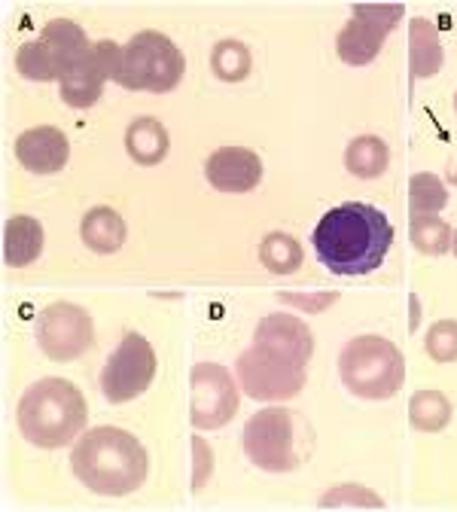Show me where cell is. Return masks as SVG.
Returning <instances> with one entry per match:
<instances>
[{"label": "cell", "instance_id": "obj_1", "mask_svg": "<svg viewBox=\"0 0 457 512\" xmlns=\"http://www.w3.org/2000/svg\"><path fill=\"white\" fill-rule=\"evenodd\" d=\"M311 244L317 260L333 275L357 278L381 269L390 244H394V226L384 211L366 202H345L320 217Z\"/></svg>", "mask_w": 457, "mask_h": 512}, {"label": "cell", "instance_id": "obj_2", "mask_svg": "<svg viewBox=\"0 0 457 512\" xmlns=\"http://www.w3.org/2000/svg\"><path fill=\"white\" fill-rule=\"evenodd\" d=\"M74 476L95 494L122 497L147 482L150 458L138 436L119 427H92L71 455Z\"/></svg>", "mask_w": 457, "mask_h": 512}, {"label": "cell", "instance_id": "obj_3", "mask_svg": "<svg viewBox=\"0 0 457 512\" xmlns=\"http://www.w3.org/2000/svg\"><path fill=\"white\" fill-rule=\"evenodd\" d=\"M86 400L68 378H40L22 394L16 421L22 436L37 448H64L86 427Z\"/></svg>", "mask_w": 457, "mask_h": 512}, {"label": "cell", "instance_id": "obj_4", "mask_svg": "<svg viewBox=\"0 0 457 512\" xmlns=\"http://www.w3.org/2000/svg\"><path fill=\"white\" fill-rule=\"evenodd\" d=\"M339 375L360 400H390L406 381V360L384 336H357L339 357Z\"/></svg>", "mask_w": 457, "mask_h": 512}, {"label": "cell", "instance_id": "obj_5", "mask_svg": "<svg viewBox=\"0 0 457 512\" xmlns=\"http://www.w3.org/2000/svg\"><path fill=\"white\" fill-rule=\"evenodd\" d=\"M186 58L162 31H141L122 49L119 86L128 92H156L165 95L180 86Z\"/></svg>", "mask_w": 457, "mask_h": 512}, {"label": "cell", "instance_id": "obj_6", "mask_svg": "<svg viewBox=\"0 0 457 512\" xmlns=\"http://www.w3.org/2000/svg\"><path fill=\"white\" fill-rule=\"evenodd\" d=\"M293 412L287 409H263L244 427V452L266 473H290L299 467L296 455V427Z\"/></svg>", "mask_w": 457, "mask_h": 512}, {"label": "cell", "instance_id": "obj_7", "mask_svg": "<svg viewBox=\"0 0 457 512\" xmlns=\"http://www.w3.org/2000/svg\"><path fill=\"white\" fill-rule=\"evenodd\" d=\"M95 342L92 314L74 302H52L37 317V345L55 363L83 357Z\"/></svg>", "mask_w": 457, "mask_h": 512}, {"label": "cell", "instance_id": "obj_8", "mask_svg": "<svg viewBox=\"0 0 457 512\" xmlns=\"http://www.w3.org/2000/svg\"><path fill=\"white\" fill-rule=\"evenodd\" d=\"M406 7L403 4H357L354 16L345 22V28L336 37L339 58L351 68L372 64L387 40V34L403 22Z\"/></svg>", "mask_w": 457, "mask_h": 512}, {"label": "cell", "instance_id": "obj_9", "mask_svg": "<svg viewBox=\"0 0 457 512\" xmlns=\"http://www.w3.org/2000/svg\"><path fill=\"white\" fill-rule=\"evenodd\" d=\"M156 378V351L153 345L138 336L128 333L119 348L110 354L104 372H101V391L107 403H128L141 397Z\"/></svg>", "mask_w": 457, "mask_h": 512}, {"label": "cell", "instance_id": "obj_10", "mask_svg": "<svg viewBox=\"0 0 457 512\" xmlns=\"http://www.w3.org/2000/svg\"><path fill=\"white\" fill-rule=\"evenodd\" d=\"M238 381L250 400L281 403L305 388V369L253 345L238 357Z\"/></svg>", "mask_w": 457, "mask_h": 512}, {"label": "cell", "instance_id": "obj_11", "mask_svg": "<svg viewBox=\"0 0 457 512\" xmlns=\"http://www.w3.org/2000/svg\"><path fill=\"white\" fill-rule=\"evenodd\" d=\"M192 427L220 430L238 412V384L220 363H199L189 372Z\"/></svg>", "mask_w": 457, "mask_h": 512}, {"label": "cell", "instance_id": "obj_12", "mask_svg": "<svg viewBox=\"0 0 457 512\" xmlns=\"http://www.w3.org/2000/svg\"><path fill=\"white\" fill-rule=\"evenodd\" d=\"M119 74H122V49L113 40H98L92 43L86 61L58 80V95L68 107L86 110L101 98L107 80L119 83Z\"/></svg>", "mask_w": 457, "mask_h": 512}, {"label": "cell", "instance_id": "obj_13", "mask_svg": "<svg viewBox=\"0 0 457 512\" xmlns=\"http://www.w3.org/2000/svg\"><path fill=\"white\" fill-rule=\"evenodd\" d=\"M253 345L266 348L269 354L293 363V366H302L311 360L314 354V339H311V330L302 324L299 317L293 314H269L259 320V327L253 333Z\"/></svg>", "mask_w": 457, "mask_h": 512}, {"label": "cell", "instance_id": "obj_14", "mask_svg": "<svg viewBox=\"0 0 457 512\" xmlns=\"http://www.w3.org/2000/svg\"><path fill=\"white\" fill-rule=\"evenodd\" d=\"M205 177L220 192H250L263 180V159L247 147H220L208 156Z\"/></svg>", "mask_w": 457, "mask_h": 512}, {"label": "cell", "instance_id": "obj_15", "mask_svg": "<svg viewBox=\"0 0 457 512\" xmlns=\"http://www.w3.org/2000/svg\"><path fill=\"white\" fill-rule=\"evenodd\" d=\"M16 159L31 174H58L71 159L68 135L55 125L28 128V132L19 135V141H16Z\"/></svg>", "mask_w": 457, "mask_h": 512}, {"label": "cell", "instance_id": "obj_16", "mask_svg": "<svg viewBox=\"0 0 457 512\" xmlns=\"http://www.w3.org/2000/svg\"><path fill=\"white\" fill-rule=\"evenodd\" d=\"M40 40L49 46L52 58H55V68H58V80L64 74H71L77 64L86 61V55L92 52V43L86 37V31L71 22V19H55L49 25H43Z\"/></svg>", "mask_w": 457, "mask_h": 512}, {"label": "cell", "instance_id": "obj_17", "mask_svg": "<svg viewBox=\"0 0 457 512\" xmlns=\"http://www.w3.org/2000/svg\"><path fill=\"white\" fill-rule=\"evenodd\" d=\"M168 128L153 119V116H141L135 119L132 125H128V132H125V150L128 156H132L138 165H159L165 156H168Z\"/></svg>", "mask_w": 457, "mask_h": 512}, {"label": "cell", "instance_id": "obj_18", "mask_svg": "<svg viewBox=\"0 0 457 512\" xmlns=\"http://www.w3.org/2000/svg\"><path fill=\"white\" fill-rule=\"evenodd\" d=\"M43 253V226L34 217H13L4 226V260L13 269L31 266Z\"/></svg>", "mask_w": 457, "mask_h": 512}, {"label": "cell", "instance_id": "obj_19", "mask_svg": "<svg viewBox=\"0 0 457 512\" xmlns=\"http://www.w3.org/2000/svg\"><path fill=\"white\" fill-rule=\"evenodd\" d=\"M409 61H412V77L424 80L442 71V43L439 31L430 19H412L409 22Z\"/></svg>", "mask_w": 457, "mask_h": 512}, {"label": "cell", "instance_id": "obj_20", "mask_svg": "<svg viewBox=\"0 0 457 512\" xmlns=\"http://www.w3.org/2000/svg\"><path fill=\"white\" fill-rule=\"evenodd\" d=\"M83 244L95 253H116L125 244V220L113 208H92L80 226Z\"/></svg>", "mask_w": 457, "mask_h": 512}, {"label": "cell", "instance_id": "obj_21", "mask_svg": "<svg viewBox=\"0 0 457 512\" xmlns=\"http://www.w3.org/2000/svg\"><path fill=\"white\" fill-rule=\"evenodd\" d=\"M390 165V150L381 138L375 135H360L348 144L345 150V168L360 177V180H375L387 171Z\"/></svg>", "mask_w": 457, "mask_h": 512}, {"label": "cell", "instance_id": "obj_22", "mask_svg": "<svg viewBox=\"0 0 457 512\" xmlns=\"http://www.w3.org/2000/svg\"><path fill=\"white\" fill-rule=\"evenodd\" d=\"M259 260L272 275H293L302 266V244L287 232H269L259 244Z\"/></svg>", "mask_w": 457, "mask_h": 512}, {"label": "cell", "instance_id": "obj_23", "mask_svg": "<svg viewBox=\"0 0 457 512\" xmlns=\"http://www.w3.org/2000/svg\"><path fill=\"white\" fill-rule=\"evenodd\" d=\"M409 421L421 433H439L451 421V403L439 391H418L409 403Z\"/></svg>", "mask_w": 457, "mask_h": 512}, {"label": "cell", "instance_id": "obj_24", "mask_svg": "<svg viewBox=\"0 0 457 512\" xmlns=\"http://www.w3.org/2000/svg\"><path fill=\"white\" fill-rule=\"evenodd\" d=\"M250 49L241 40H220L211 49V71L223 80V83H241L250 74Z\"/></svg>", "mask_w": 457, "mask_h": 512}, {"label": "cell", "instance_id": "obj_25", "mask_svg": "<svg viewBox=\"0 0 457 512\" xmlns=\"http://www.w3.org/2000/svg\"><path fill=\"white\" fill-rule=\"evenodd\" d=\"M412 244L424 256H442L451 247V226L436 214H412Z\"/></svg>", "mask_w": 457, "mask_h": 512}, {"label": "cell", "instance_id": "obj_26", "mask_svg": "<svg viewBox=\"0 0 457 512\" xmlns=\"http://www.w3.org/2000/svg\"><path fill=\"white\" fill-rule=\"evenodd\" d=\"M16 71L25 80H34V83L58 80L55 58H52V52H49V46L43 40H28V43L19 46V52H16Z\"/></svg>", "mask_w": 457, "mask_h": 512}, {"label": "cell", "instance_id": "obj_27", "mask_svg": "<svg viewBox=\"0 0 457 512\" xmlns=\"http://www.w3.org/2000/svg\"><path fill=\"white\" fill-rule=\"evenodd\" d=\"M409 205H412V214H436L448 205V189L445 183L436 177V174H415L409 180Z\"/></svg>", "mask_w": 457, "mask_h": 512}, {"label": "cell", "instance_id": "obj_28", "mask_svg": "<svg viewBox=\"0 0 457 512\" xmlns=\"http://www.w3.org/2000/svg\"><path fill=\"white\" fill-rule=\"evenodd\" d=\"M424 348L436 363H454L457 360V320H439V324H433L427 330Z\"/></svg>", "mask_w": 457, "mask_h": 512}, {"label": "cell", "instance_id": "obj_29", "mask_svg": "<svg viewBox=\"0 0 457 512\" xmlns=\"http://www.w3.org/2000/svg\"><path fill=\"white\" fill-rule=\"evenodd\" d=\"M192 458H195V479H192V488L195 491H202L205 488V482H208V476H211V470H214V452L208 448V442L202 439V436H192Z\"/></svg>", "mask_w": 457, "mask_h": 512}, {"label": "cell", "instance_id": "obj_30", "mask_svg": "<svg viewBox=\"0 0 457 512\" xmlns=\"http://www.w3.org/2000/svg\"><path fill=\"white\" fill-rule=\"evenodd\" d=\"M451 247H454V256H457V232H454V238H451Z\"/></svg>", "mask_w": 457, "mask_h": 512}, {"label": "cell", "instance_id": "obj_31", "mask_svg": "<svg viewBox=\"0 0 457 512\" xmlns=\"http://www.w3.org/2000/svg\"><path fill=\"white\" fill-rule=\"evenodd\" d=\"M451 180H454V183H457V168H454V174H451Z\"/></svg>", "mask_w": 457, "mask_h": 512}, {"label": "cell", "instance_id": "obj_32", "mask_svg": "<svg viewBox=\"0 0 457 512\" xmlns=\"http://www.w3.org/2000/svg\"><path fill=\"white\" fill-rule=\"evenodd\" d=\"M454 110H457V95H454Z\"/></svg>", "mask_w": 457, "mask_h": 512}]
</instances>
